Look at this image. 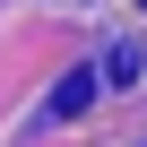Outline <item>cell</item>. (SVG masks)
Returning <instances> with one entry per match:
<instances>
[{
    "instance_id": "6da1fadb",
    "label": "cell",
    "mask_w": 147,
    "mask_h": 147,
    "mask_svg": "<svg viewBox=\"0 0 147 147\" xmlns=\"http://www.w3.org/2000/svg\"><path fill=\"white\" fill-rule=\"evenodd\" d=\"M95 104V69H69V78L52 87V121H69V113H87Z\"/></svg>"
}]
</instances>
